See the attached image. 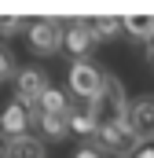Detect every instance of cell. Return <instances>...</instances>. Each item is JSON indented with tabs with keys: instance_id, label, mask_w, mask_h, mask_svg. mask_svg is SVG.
<instances>
[{
	"instance_id": "1",
	"label": "cell",
	"mask_w": 154,
	"mask_h": 158,
	"mask_svg": "<svg viewBox=\"0 0 154 158\" xmlns=\"http://www.w3.org/2000/svg\"><path fill=\"white\" fill-rule=\"evenodd\" d=\"M95 143H99V151H107V155H117V158L136 155V147H140V140L132 136V129H128L121 118H103V121H99Z\"/></svg>"
},
{
	"instance_id": "2",
	"label": "cell",
	"mask_w": 154,
	"mask_h": 158,
	"mask_svg": "<svg viewBox=\"0 0 154 158\" xmlns=\"http://www.w3.org/2000/svg\"><path fill=\"white\" fill-rule=\"evenodd\" d=\"M121 121L132 129V136H136L143 147H151V143H154V96L128 99V107H125Z\"/></svg>"
},
{
	"instance_id": "3",
	"label": "cell",
	"mask_w": 154,
	"mask_h": 158,
	"mask_svg": "<svg viewBox=\"0 0 154 158\" xmlns=\"http://www.w3.org/2000/svg\"><path fill=\"white\" fill-rule=\"evenodd\" d=\"M63 30H66V22H59V19H37V22H30L26 37H30L33 55H59L63 52Z\"/></svg>"
},
{
	"instance_id": "4",
	"label": "cell",
	"mask_w": 154,
	"mask_h": 158,
	"mask_svg": "<svg viewBox=\"0 0 154 158\" xmlns=\"http://www.w3.org/2000/svg\"><path fill=\"white\" fill-rule=\"evenodd\" d=\"M66 85H70L74 96L95 103V96H99V88H103V70H99L95 63H70V70H66Z\"/></svg>"
},
{
	"instance_id": "5",
	"label": "cell",
	"mask_w": 154,
	"mask_h": 158,
	"mask_svg": "<svg viewBox=\"0 0 154 158\" xmlns=\"http://www.w3.org/2000/svg\"><path fill=\"white\" fill-rule=\"evenodd\" d=\"M48 92V74L37 70V66H22L18 74H15V103H22V107H37L40 96Z\"/></svg>"
},
{
	"instance_id": "6",
	"label": "cell",
	"mask_w": 154,
	"mask_h": 158,
	"mask_svg": "<svg viewBox=\"0 0 154 158\" xmlns=\"http://www.w3.org/2000/svg\"><path fill=\"white\" fill-rule=\"evenodd\" d=\"M92 107H95V114L107 110V118H121L125 114L128 96H125V85L117 81V74H103V88H99V96H95Z\"/></svg>"
},
{
	"instance_id": "7",
	"label": "cell",
	"mask_w": 154,
	"mask_h": 158,
	"mask_svg": "<svg viewBox=\"0 0 154 158\" xmlns=\"http://www.w3.org/2000/svg\"><path fill=\"white\" fill-rule=\"evenodd\" d=\"M92 48H95V37H92L88 22H77V19L66 22V30H63V52H70L74 63H88Z\"/></svg>"
},
{
	"instance_id": "8",
	"label": "cell",
	"mask_w": 154,
	"mask_h": 158,
	"mask_svg": "<svg viewBox=\"0 0 154 158\" xmlns=\"http://www.w3.org/2000/svg\"><path fill=\"white\" fill-rule=\"evenodd\" d=\"M30 125H33V110H30V107H22V103H15V99L4 107V114H0V132H4L7 140L26 136Z\"/></svg>"
},
{
	"instance_id": "9",
	"label": "cell",
	"mask_w": 154,
	"mask_h": 158,
	"mask_svg": "<svg viewBox=\"0 0 154 158\" xmlns=\"http://www.w3.org/2000/svg\"><path fill=\"white\" fill-rule=\"evenodd\" d=\"M4 158H48V147H44V140L26 132V136H15L4 143Z\"/></svg>"
},
{
	"instance_id": "10",
	"label": "cell",
	"mask_w": 154,
	"mask_h": 158,
	"mask_svg": "<svg viewBox=\"0 0 154 158\" xmlns=\"http://www.w3.org/2000/svg\"><path fill=\"white\" fill-rule=\"evenodd\" d=\"M70 132H77V136H95L99 132V114H95V107L88 103V107H77V110H70Z\"/></svg>"
},
{
	"instance_id": "11",
	"label": "cell",
	"mask_w": 154,
	"mask_h": 158,
	"mask_svg": "<svg viewBox=\"0 0 154 158\" xmlns=\"http://www.w3.org/2000/svg\"><path fill=\"white\" fill-rule=\"evenodd\" d=\"M37 107H40V114H63V118H70V110H74V107H70V96L59 92V88H51V85H48V92L40 96Z\"/></svg>"
},
{
	"instance_id": "12",
	"label": "cell",
	"mask_w": 154,
	"mask_h": 158,
	"mask_svg": "<svg viewBox=\"0 0 154 158\" xmlns=\"http://www.w3.org/2000/svg\"><path fill=\"white\" fill-rule=\"evenodd\" d=\"M37 121H40L44 140H51V143H59V140L70 136V121L63 118V114H37Z\"/></svg>"
},
{
	"instance_id": "13",
	"label": "cell",
	"mask_w": 154,
	"mask_h": 158,
	"mask_svg": "<svg viewBox=\"0 0 154 158\" xmlns=\"http://www.w3.org/2000/svg\"><path fill=\"white\" fill-rule=\"evenodd\" d=\"M88 30H92V37L99 44V40H114L125 26H121V19H114V15H99V19H88Z\"/></svg>"
},
{
	"instance_id": "14",
	"label": "cell",
	"mask_w": 154,
	"mask_h": 158,
	"mask_svg": "<svg viewBox=\"0 0 154 158\" xmlns=\"http://www.w3.org/2000/svg\"><path fill=\"white\" fill-rule=\"evenodd\" d=\"M121 26H125V33H132L136 40L154 44V19H151V15H132V19H121Z\"/></svg>"
},
{
	"instance_id": "15",
	"label": "cell",
	"mask_w": 154,
	"mask_h": 158,
	"mask_svg": "<svg viewBox=\"0 0 154 158\" xmlns=\"http://www.w3.org/2000/svg\"><path fill=\"white\" fill-rule=\"evenodd\" d=\"M30 26H26V19H15V15H4L0 19V37H18V33H26Z\"/></svg>"
},
{
	"instance_id": "16",
	"label": "cell",
	"mask_w": 154,
	"mask_h": 158,
	"mask_svg": "<svg viewBox=\"0 0 154 158\" xmlns=\"http://www.w3.org/2000/svg\"><path fill=\"white\" fill-rule=\"evenodd\" d=\"M18 70H15V59H11V52L0 44V81H7V77H15Z\"/></svg>"
},
{
	"instance_id": "17",
	"label": "cell",
	"mask_w": 154,
	"mask_h": 158,
	"mask_svg": "<svg viewBox=\"0 0 154 158\" xmlns=\"http://www.w3.org/2000/svg\"><path fill=\"white\" fill-rule=\"evenodd\" d=\"M74 158H103V151H99V147H77Z\"/></svg>"
},
{
	"instance_id": "18",
	"label": "cell",
	"mask_w": 154,
	"mask_h": 158,
	"mask_svg": "<svg viewBox=\"0 0 154 158\" xmlns=\"http://www.w3.org/2000/svg\"><path fill=\"white\" fill-rule=\"evenodd\" d=\"M136 158H154V147H143V151H136Z\"/></svg>"
},
{
	"instance_id": "19",
	"label": "cell",
	"mask_w": 154,
	"mask_h": 158,
	"mask_svg": "<svg viewBox=\"0 0 154 158\" xmlns=\"http://www.w3.org/2000/svg\"><path fill=\"white\" fill-rule=\"evenodd\" d=\"M147 63L154 66V44H147Z\"/></svg>"
},
{
	"instance_id": "20",
	"label": "cell",
	"mask_w": 154,
	"mask_h": 158,
	"mask_svg": "<svg viewBox=\"0 0 154 158\" xmlns=\"http://www.w3.org/2000/svg\"><path fill=\"white\" fill-rule=\"evenodd\" d=\"M0 158H4V140H0Z\"/></svg>"
}]
</instances>
